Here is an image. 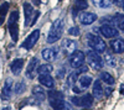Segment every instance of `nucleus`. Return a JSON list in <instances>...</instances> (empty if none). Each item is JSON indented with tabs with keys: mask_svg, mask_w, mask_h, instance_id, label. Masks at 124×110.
<instances>
[{
	"mask_svg": "<svg viewBox=\"0 0 124 110\" xmlns=\"http://www.w3.org/2000/svg\"><path fill=\"white\" fill-rule=\"evenodd\" d=\"M63 20L62 19H57L56 21H54L52 26L50 28V32L47 36V42L48 43H55L58 40L62 37V34H63Z\"/></svg>",
	"mask_w": 124,
	"mask_h": 110,
	"instance_id": "obj_1",
	"label": "nucleus"
},
{
	"mask_svg": "<svg viewBox=\"0 0 124 110\" xmlns=\"http://www.w3.org/2000/svg\"><path fill=\"white\" fill-rule=\"evenodd\" d=\"M17 20H19V11L14 10L9 16V21H8V27H9V32L11 36V40L14 42H17L19 40V25H17Z\"/></svg>",
	"mask_w": 124,
	"mask_h": 110,
	"instance_id": "obj_2",
	"label": "nucleus"
},
{
	"mask_svg": "<svg viewBox=\"0 0 124 110\" xmlns=\"http://www.w3.org/2000/svg\"><path fill=\"white\" fill-rule=\"evenodd\" d=\"M86 40H87L88 46L93 51H96V52H104L106 51V42L99 36L93 35V34H87Z\"/></svg>",
	"mask_w": 124,
	"mask_h": 110,
	"instance_id": "obj_3",
	"label": "nucleus"
},
{
	"mask_svg": "<svg viewBox=\"0 0 124 110\" xmlns=\"http://www.w3.org/2000/svg\"><path fill=\"white\" fill-rule=\"evenodd\" d=\"M91 83H92V78L89 76H82L79 79H77L76 84L72 87V88H73V92L81 93V92L86 90V89L91 85Z\"/></svg>",
	"mask_w": 124,
	"mask_h": 110,
	"instance_id": "obj_4",
	"label": "nucleus"
},
{
	"mask_svg": "<svg viewBox=\"0 0 124 110\" xmlns=\"http://www.w3.org/2000/svg\"><path fill=\"white\" fill-rule=\"evenodd\" d=\"M87 61L94 69H101L103 67V59L96 51H89L87 52Z\"/></svg>",
	"mask_w": 124,
	"mask_h": 110,
	"instance_id": "obj_5",
	"label": "nucleus"
},
{
	"mask_svg": "<svg viewBox=\"0 0 124 110\" xmlns=\"http://www.w3.org/2000/svg\"><path fill=\"white\" fill-rule=\"evenodd\" d=\"M70 64L73 68H78L85 64V53L81 51H73L70 56Z\"/></svg>",
	"mask_w": 124,
	"mask_h": 110,
	"instance_id": "obj_6",
	"label": "nucleus"
},
{
	"mask_svg": "<svg viewBox=\"0 0 124 110\" xmlns=\"http://www.w3.org/2000/svg\"><path fill=\"white\" fill-rule=\"evenodd\" d=\"M39 37H40V30H34V31L25 38V41L23 42L21 47L25 48V49H31L35 46V43L37 42Z\"/></svg>",
	"mask_w": 124,
	"mask_h": 110,
	"instance_id": "obj_7",
	"label": "nucleus"
},
{
	"mask_svg": "<svg viewBox=\"0 0 124 110\" xmlns=\"http://www.w3.org/2000/svg\"><path fill=\"white\" fill-rule=\"evenodd\" d=\"M99 32H101L103 36H104L106 38H113V37H117V36L119 35L118 28H117V27H114L113 25H109V24L101 26Z\"/></svg>",
	"mask_w": 124,
	"mask_h": 110,
	"instance_id": "obj_8",
	"label": "nucleus"
},
{
	"mask_svg": "<svg viewBox=\"0 0 124 110\" xmlns=\"http://www.w3.org/2000/svg\"><path fill=\"white\" fill-rule=\"evenodd\" d=\"M37 67H39V58H36V57L31 58V61L29 62V64L26 67V72H25V74H26V77L29 79H34L35 78Z\"/></svg>",
	"mask_w": 124,
	"mask_h": 110,
	"instance_id": "obj_9",
	"label": "nucleus"
},
{
	"mask_svg": "<svg viewBox=\"0 0 124 110\" xmlns=\"http://www.w3.org/2000/svg\"><path fill=\"white\" fill-rule=\"evenodd\" d=\"M13 85H14V82L11 78H6V81L4 83V87H3V90H1V98L4 100H9L11 98V93H13Z\"/></svg>",
	"mask_w": 124,
	"mask_h": 110,
	"instance_id": "obj_10",
	"label": "nucleus"
},
{
	"mask_svg": "<svg viewBox=\"0 0 124 110\" xmlns=\"http://www.w3.org/2000/svg\"><path fill=\"white\" fill-rule=\"evenodd\" d=\"M58 53V49L55 47V48H44L42 51H41V55H42V58L47 62H54L55 59L57 58V55Z\"/></svg>",
	"mask_w": 124,
	"mask_h": 110,
	"instance_id": "obj_11",
	"label": "nucleus"
},
{
	"mask_svg": "<svg viewBox=\"0 0 124 110\" xmlns=\"http://www.w3.org/2000/svg\"><path fill=\"white\" fill-rule=\"evenodd\" d=\"M50 105L55 110H72V105L67 103L65 99H60V100H50Z\"/></svg>",
	"mask_w": 124,
	"mask_h": 110,
	"instance_id": "obj_12",
	"label": "nucleus"
},
{
	"mask_svg": "<svg viewBox=\"0 0 124 110\" xmlns=\"http://www.w3.org/2000/svg\"><path fill=\"white\" fill-rule=\"evenodd\" d=\"M24 14H25V27H27V26H30L31 20H32L34 14H35L32 5L29 3H24Z\"/></svg>",
	"mask_w": 124,
	"mask_h": 110,
	"instance_id": "obj_13",
	"label": "nucleus"
},
{
	"mask_svg": "<svg viewBox=\"0 0 124 110\" xmlns=\"http://www.w3.org/2000/svg\"><path fill=\"white\" fill-rule=\"evenodd\" d=\"M62 48H63L66 55L72 53L73 51L77 49V42L73 41V40H71V38H65L63 41H62Z\"/></svg>",
	"mask_w": 124,
	"mask_h": 110,
	"instance_id": "obj_14",
	"label": "nucleus"
},
{
	"mask_svg": "<svg viewBox=\"0 0 124 110\" xmlns=\"http://www.w3.org/2000/svg\"><path fill=\"white\" fill-rule=\"evenodd\" d=\"M96 20H97V15L93 13H85L83 11L79 15V21L83 25H92Z\"/></svg>",
	"mask_w": 124,
	"mask_h": 110,
	"instance_id": "obj_15",
	"label": "nucleus"
},
{
	"mask_svg": "<svg viewBox=\"0 0 124 110\" xmlns=\"http://www.w3.org/2000/svg\"><path fill=\"white\" fill-rule=\"evenodd\" d=\"M110 48L114 53H123L124 52V40L116 38L110 41Z\"/></svg>",
	"mask_w": 124,
	"mask_h": 110,
	"instance_id": "obj_16",
	"label": "nucleus"
},
{
	"mask_svg": "<svg viewBox=\"0 0 124 110\" xmlns=\"http://www.w3.org/2000/svg\"><path fill=\"white\" fill-rule=\"evenodd\" d=\"M24 68V59L23 58H17V59H14L10 64V69H11V72L15 74V76H19L21 73Z\"/></svg>",
	"mask_w": 124,
	"mask_h": 110,
	"instance_id": "obj_17",
	"label": "nucleus"
},
{
	"mask_svg": "<svg viewBox=\"0 0 124 110\" xmlns=\"http://www.w3.org/2000/svg\"><path fill=\"white\" fill-rule=\"evenodd\" d=\"M39 82L41 83V85H44L46 88H54L55 87V79L50 74H41L39 77Z\"/></svg>",
	"mask_w": 124,
	"mask_h": 110,
	"instance_id": "obj_18",
	"label": "nucleus"
},
{
	"mask_svg": "<svg viewBox=\"0 0 124 110\" xmlns=\"http://www.w3.org/2000/svg\"><path fill=\"white\" fill-rule=\"evenodd\" d=\"M87 7H88L87 0H76L75 1V7H73V10H72V13H73V19L77 17V13L78 11H85Z\"/></svg>",
	"mask_w": 124,
	"mask_h": 110,
	"instance_id": "obj_19",
	"label": "nucleus"
},
{
	"mask_svg": "<svg viewBox=\"0 0 124 110\" xmlns=\"http://www.w3.org/2000/svg\"><path fill=\"white\" fill-rule=\"evenodd\" d=\"M103 94H104V92H103V85H102V82L101 81H96L94 84H93V89H92V95L97 98V99H102Z\"/></svg>",
	"mask_w": 124,
	"mask_h": 110,
	"instance_id": "obj_20",
	"label": "nucleus"
},
{
	"mask_svg": "<svg viewBox=\"0 0 124 110\" xmlns=\"http://www.w3.org/2000/svg\"><path fill=\"white\" fill-rule=\"evenodd\" d=\"M32 95L35 96V99L37 102H44L46 99V93L41 87H34L32 88Z\"/></svg>",
	"mask_w": 124,
	"mask_h": 110,
	"instance_id": "obj_21",
	"label": "nucleus"
},
{
	"mask_svg": "<svg viewBox=\"0 0 124 110\" xmlns=\"http://www.w3.org/2000/svg\"><path fill=\"white\" fill-rule=\"evenodd\" d=\"M79 104L81 106H83V108H91L93 105V95L92 94H85V95H82L79 98Z\"/></svg>",
	"mask_w": 124,
	"mask_h": 110,
	"instance_id": "obj_22",
	"label": "nucleus"
},
{
	"mask_svg": "<svg viewBox=\"0 0 124 110\" xmlns=\"http://www.w3.org/2000/svg\"><path fill=\"white\" fill-rule=\"evenodd\" d=\"M112 21H113V24H116V26L119 30H122V31L124 32V15H122V14L114 15L112 17Z\"/></svg>",
	"mask_w": 124,
	"mask_h": 110,
	"instance_id": "obj_23",
	"label": "nucleus"
},
{
	"mask_svg": "<svg viewBox=\"0 0 124 110\" xmlns=\"http://www.w3.org/2000/svg\"><path fill=\"white\" fill-rule=\"evenodd\" d=\"M52 71H54L52 64H50V63H45V64H41V66H39V67H37L36 73H39L40 76H41V74H50Z\"/></svg>",
	"mask_w": 124,
	"mask_h": 110,
	"instance_id": "obj_24",
	"label": "nucleus"
},
{
	"mask_svg": "<svg viewBox=\"0 0 124 110\" xmlns=\"http://www.w3.org/2000/svg\"><path fill=\"white\" fill-rule=\"evenodd\" d=\"M99 77H101V81H103L104 83H107L108 85H113V84H114V77H113L110 73H108V72H102V73L99 74Z\"/></svg>",
	"mask_w": 124,
	"mask_h": 110,
	"instance_id": "obj_25",
	"label": "nucleus"
},
{
	"mask_svg": "<svg viewBox=\"0 0 124 110\" xmlns=\"http://www.w3.org/2000/svg\"><path fill=\"white\" fill-rule=\"evenodd\" d=\"M77 79H78V72L77 71H73V72H71L67 77V87H73L77 82Z\"/></svg>",
	"mask_w": 124,
	"mask_h": 110,
	"instance_id": "obj_26",
	"label": "nucleus"
},
{
	"mask_svg": "<svg viewBox=\"0 0 124 110\" xmlns=\"http://www.w3.org/2000/svg\"><path fill=\"white\" fill-rule=\"evenodd\" d=\"M92 3L102 9H109L112 6V0H92Z\"/></svg>",
	"mask_w": 124,
	"mask_h": 110,
	"instance_id": "obj_27",
	"label": "nucleus"
},
{
	"mask_svg": "<svg viewBox=\"0 0 124 110\" xmlns=\"http://www.w3.org/2000/svg\"><path fill=\"white\" fill-rule=\"evenodd\" d=\"M8 11H9V3H3L0 5V25L4 22Z\"/></svg>",
	"mask_w": 124,
	"mask_h": 110,
	"instance_id": "obj_28",
	"label": "nucleus"
},
{
	"mask_svg": "<svg viewBox=\"0 0 124 110\" xmlns=\"http://www.w3.org/2000/svg\"><path fill=\"white\" fill-rule=\"evenodd\" d=\"M47 95L50 98V100H60V99H65L63 93L57 92V90H51V92H48Z\"/></svg>",
	"mask_w": 124,
	"mask_h": 110,
	"instance_id": "obj_29",
	"label": "nucleus"
},
{
	"mask_svg": "<svg viewBox=\"0 0 124 110\" xmlns=\"http://www.w3.org/2000/svg\"><path fill=\"white\" fill-rule=\"evenodd\" d=\"M104 63L108 64L109 67H116L117 61H116V58H114V56H113V55L106 53V55H104Z\"/></svg>",
	"mask_w": 124,
	"mask_h": 110,
	"instance_id": "obj_30",
	"label": "nucleus"
},
{
	"mask_svg": "<svg viewBox=\"0 0 124 110\" xmlns=\"http://www.w3.org/2000/svg\"><path fill=\"white\" fill-rule=\"evenodd\" d=\"M25 88H26V85H25L24 81H20L19 83H16V84H15L14 92H15V94H21V93L25 90Z\"/></svg>",
	"mask_w": 124,
	"mask_h": 110,
	"instance_id": "obj_31",
	"label": "nucleus"
},
{
	"mask_svg": "<svg viewBox=\"0 0 124 110\" xmlns=\"http://www.w3.org/2000/svg\"><path fill=\"white\" fill-rule=\"evenodd\" d=\"M79 34H81V30L78 26H73L68 30V35H71V36H79Z\"/></svg>",
	"mask_w": 124,
	"mask_h": 110,
	"instance_id": "obj_32",
	"label": "nucleus"
},
{
	"mask_svg": "<svg viewBox=\"0 0 124 110\" xmlns=\"http://www.w3.org/2000/svg\"><path fill=\"white\" fill-rule=\"evenodd\" d=\"M77 72H78V74H81V73H86V72H88V67L85 66V64H82L81 67L77 68Z\"/></svg>",
	"mask_w": 124,
	"mask_h": 110,
	"instance_id": "obj_33",
	"label": "nucleus"
},
{
	"mask_svg": "<svg viewBox=\"0 0 124 110\" xmlns=\"http://www.w3.org/2000/svg\"><path fill=\"white\" fill-rule=\"evenodd\" d=\"M40 17V11H35V14H34V17H32V20H31V24H30V26H32L36 21H37V19Z\"/></svg>",
	"mask_w": 124,
	"mask_h": 110,
	"instance_id": "obj_34",
	"label": "nucleus"
},
{
	"mask_svg": "<svg viewBox=\"0 0 124 110\" xmlns=\"http://www.w3.org/2000/svg\"><path fill=\"white\" fill-rule=\"evenodd\" d=\"M71 102L73 103L76 106H81V104H79V98H78V96H72V98H71Z\"/></svg>",
	"mask_w": 124,
	"mask_h": 110,
	"instance_id": "obj_35",
	"label": "nucleus"
},
{
	"mask_svg": "<svg viewBox=\"0 0 124 110\" xmlns=\"http://www.w3.org/2000/svg\"><path fill=\"white\" fill-rule=\"evenodd\" d=\"M103 92H106V95L109 96L112 94V92H113V89L112 88H106V89H103Z\"/></svg>",
	"mask_w": 124,
	"mask_h": 110,
	"instance_id": "obj_36",
	"label": "nucleus"
},
{
	"mask_svg": "<svg viewBox=\"0 0 124 110\" xmlns=\"http://www.w3.org/2000/svg\"><path fill=\"white\" fill-rule=\"evenodd\" d=\"M113 1H114V4L118 5V6H123L124 5V0H113Z\"/></svg>",
	"mask_w": 124,
	"mask_h": 110,
	"instance_id": "obj_37",
	"label": "nucleus"
},
{
	"mask_svg": "<svg viewBox=\"0 0 124 110\" xmlns=\"http://www.w3.org/2000/svg\"><path fill=\"white\" fill-rule=\"evenodd\" d=\"M63 72H66V68H65V69H63V68L60 69V71H58V74H57V77H58V78H62V77H63Z\"/></svg>",
	"mask_w": 124,
	"mask_h": 110,
	"instance_id": "obj_38",
	"label": "nucleus"
},
{
	"mask_svg": "<svg viewBox=\"0 0 124 110\" xmlns=\"http://www.w3.org/2000/svg\"><path fill=\"white\" fill-rule=\"evenodd\" d=\"M32 1V4H35V5H40L41 4V0H31Z\"/></svg>",
	"mask_w": 124,
	"mask_h": 110,
	"instance_id": "obj_39",
	"label": "nucleus"
},
{
	"mask_svg": "<svg viewBox=\"0 0 124 110\" xmlns=\"http://www.w3.org/2000/svg\"><path fill=\"white\" fill-rule=\"evenodd\" d=\"M1 110H10V108H9V106H6V108H3Z\"/></svg>",
	"mask_w": 124,
	"mask_h": 110,
	"instance_id": "obj_40",
	"label": "nucleus"
},
{
	"mask_svg": "<svg viewBox=\"0 0 124 110\" xmlns=\"http://www.w3.org/2000/svg\"><path fill=\"white\" fill-rule=\"evenodd\" d=\"M123 10H124V5H123Z\"/></svg>",
	"mask_w": 124,
	"mask_h": 110,
	"instance_id": "obj_41",
	"label": "nucleus"
}]
</instances>
